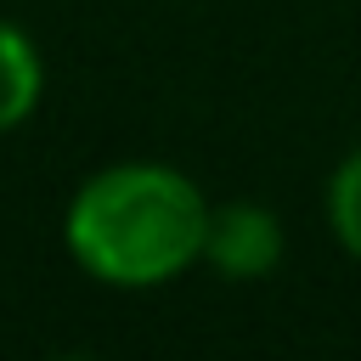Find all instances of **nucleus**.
I'll use <instances>...</instances> for the list:
<instances>
[{"label": "nucleus", "instance_id": "20e7f679", "mask_svg": "<svg viewBox=\"0 0 361 361\" xmlns=\"http://www.w3.org/2000/svg\"><path fill=\"white\" fill-rule=\"evenodd\" d=\"M327 214H333V231L338 243L361 259V152H350L327 186Z\"/></svg>", "mask_w": 361, "mask_h": 361}, {"label": "nucleus", "instance_id": "7ed1b4c3", "mask_svg": "<svg viewBox=\"0 0 361 361\" xmlns=\"http://www.w3.org/2000/svg\"><path fill=\"white\" fill-rule=\"evenodd\" d=\"M39 102V56L23 28L0 23V130L23 124Z\"/></svg>", "mask_w": 361, "mask_h": 361}, {"label": "nucleus", "instance_id": "f257e3e1", "mask_svg": "<svg viewBox=\"0 0 361 361\" xmlns=\"http://www.w3.org/2000/svg\"><path fill=\"white\" fill-rule=\"evenodd\" d=\"M62 231H68V254L96 282L152 288L203 254L209 203L180 169L113 164L73 192Z\"/></svg>", "mask_w": 361, "mask_h": 361}, {"label": "nucleus", "instance_id": "f03ea898", "mask_svg": "<svg viewBox=\"0 0 361 361\" xmlns=\"http://www.w3.org/2000/svg\"><path fill=\"white\" fill-rule=\"evenodd\" d=\"M282 254V231H276V214L259 209V203H226V209H209V237H203V259L220 271V276H265Z\"/></svg>", "mask_w": 361, "mask_h": 361}]
</instances>
